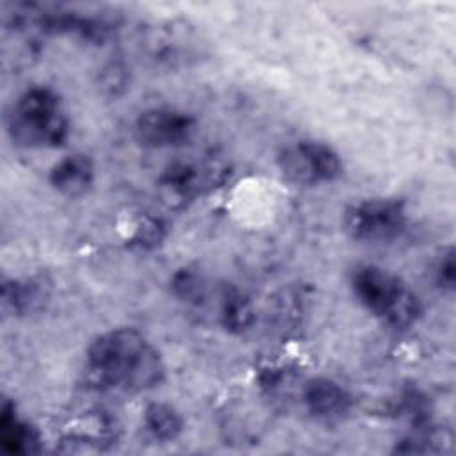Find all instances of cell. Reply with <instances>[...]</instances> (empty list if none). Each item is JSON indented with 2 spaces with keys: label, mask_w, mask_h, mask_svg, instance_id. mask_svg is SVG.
Wrapping results in <instances>:
<instances>
[{
  "label": "cell",
  "mask_w": 456,
  "mask_h": 456,
  "mask_svg": "<svg viewBox=\"0 0 456 456\" xmlns=\"http://www.w3.org/2000/svg\"><path fill=\"white\" fill-rule=\"evenodd\" d=\"M86 374L100 390L144 392L164 381L166 367L157 347L134 328L98 335L86 353Z\"/></svg>",
  "instance_id": "cell-1"
},
{
  "label": "cell",
  "mask_w": 456,
  "mask_h": 456,
  "mask_svg": "<svg viewBox=\"0 0 456 456\" xmlns=\"http://www.w3.org/2000/svg\"><path fill=\"white\" fill-rule=\"evenodd\" d=\"M351 289L367 312L394 330L413 326L422 314L417 294L399 276L379 265H358L351 274Z\"/></svg>",
  "instance_id": "cell-2"
},
{
  "label": "cell",
  "mask_w": 456,
  "mask_h": 456,
  "mask_svg": "<svg viewBox=\"0 0 456 456\" xmlns=\"http://www.w3.org/2000/svg\"><path fill=\"white\" fill-rule=\"evenodd\" d=\"M11 139L25 148H57L69 135V121L55 91L34 86L23 91L7 114Z\"/></svg>",
  "instance_id": "cell-3"
},
{
  "label": "cell",
  "mask_w": 456,
  "mask_h": 456,
  "mask_svg": "<svg viewBox=\"0 0 456 456\" xmlns=\"http://www.w3.org/2000/svg\"><path fill=\"white\" fill-rule=\"evenodd\" d=\"M344 232L358 242H390L406 226L404 205L392 198H367L349 205L342 217Z\"/></svg>",
  "instance_id": "cell-4"
},
{
  "label": "cell",
  "mask_w": 456,
  "mask_h": 456,
  "mask_svg": "<svg viewBox=\"0 0 456 456\" xmlns=\"http://www.w3.org/2000/svg\"><path fill=\"white\" fill-rule=\"evenodd\" d=\"M281 175L297 185H317L342 175L338 153L321 141H297L278 155Z\"/></svg>",
  "instance_id": "cell-5"
},
{
  "label": "cell",
  "mask_w": 456,
  "mask_h": 456,
  "mask_svg": "<svg viewBox=\"0 0 456 456\" xmlns=\"http://www.w3.org/2000/svg\"><path fill=\"white\" fill-rule=\"evenodd\" d=\"M196 130V121L191 114L155 107L139 114L135 119V139L146 148H175L185 144Z\"/></svg>",
  "instance_id": "cell-6"
},
{
  "label": "cell",
  "mask_w": 456,
  "mask_h": 456,
  "mask_svg": "<svg viewBox=\"0 0 456 456\" xmlns=\"http://www.w3.org/2000/svg\"><path fill=\"white\" fill-rule=\"evenodd\" d=\"M216 175L217 171L210 166L175 162L159 176L157 191L164 205L169 208H183L205 189L214 185Z\"/></svg>",
  "instance_id": "cell-7"
},
{
  "label": "cell",
  "mask_w": 456,
  "mask_h": 456,
  "mask_svg": "<svg viewBox=\"0 0 456 456\" xmlns=\"http://www.w3.org/2000/svg\"><path fill=\"white\" fill-rule=\"evenodd\" d=\"M306 410L321 420H335L351 410V394L330 378H314L303 388Z\"/></svg>",
  "instance_id": "cell-8"
},
{
  "label": "cell",
  "mask_w": 456,
  "mask_h": 456,
  "mask_svg": "<svg viewBox=\"0 0 456 456\" xmlns=\"http://www.w3.org/2000/svg\"><path fill=\"white\" fill-rule=\"evenodd\" d=\"M94 182V164L84 153L62 157L50 169V183L66 198L84 196Z\"/></svg>",
  "instance_id": "cell-9"
},
{
  "label": "cell",
  "mask_w": 456,
  "mask_h": 456,
  "mask_svg": "<svg viewBox=\"0 0 456 456\" xmlns=\"http://www.w3.org/2000/svg\"><path fill=\"white\" fill-rule=\"evenodd\" d=\"M0 444L11 454H34L41 451L37 429L21 420L7 401H4L0 410Z\"/></svg>",
  "instance_id": "cell-10"
},
{
  "label": "cell",
  "mask_w": 456,
  "mask_h": 456,
  "mask_svg": "<svg viewBox=\"0 0 456 456\" xmlns=\"http://www.w3.org/2000/svg\"><path fill=\"white\" fill-rule=\"evenodd\" d=\"M46 292L32 280H7L2 285V306L12 315H25L43 306Z\"/></svg>",
  "instance_id": "cell-11"
},
{
  "label": "cell",
  "mask_w": 456,
  "mask_h": 456,
  "mask_svg": "<svg viewBox=\"0 0 456 456\" xmlns=\"http://www.w3.org/2000/svg\"><path fill=\"white\" fill-rule=\"evenodd\" d=\"M221 324L230 333H244L255 322V308L248 296L233 287H224L219 303Z\"/></svg>",
  "instance_id": "cell-12"
},
{
  "label": "cell",
  "mask_w": 456,
  "mask_h": 456,
  "mask_svg": "<svg viewBox=\"0 0 456 456\" xmlns=\"http://www.w3.org/2000/svg\"><path fill=\"white\" fill-rule=\"evenodd\" d=\"M144 426L160 442H173L183 429L180 413L167 403H151L144 410Z\"/></svg>",
  "instance_id": "cell-13"
},
{
  "label": "cell",
  "mask_w": 456,
  "mask_h": 456,
  "mask_svg": "<svg viewBox=\"0 0 456 456\" xmlns=\"http://www.w3.org/2000/svg\"><path fill=\"white\" fill-rule=\"evenodd\" d=\"M166 237V224L160 217L142 214L132 232V244L142 248V249H153L157 248Z\"/></svg>",
  "instance_id": "cell-14"
},
{
  "label": "cell",
  "mask_w": 456,
  "mask_h": 456,
  "mask_svg": "<svg viewBox=\"0 0 456 456\" xmlns=\"http://www.w3.org/2000/svg\"><path fill=\"white\" fill-rule=\"evenodd\" d=\"M171 287L175 296L185 303H201L205 297V285L201 276L189 267L175 273Z\"/></svg>",
  "instance_id": "cell-15"
},
{
  "label": "cell",
  "mask_w": 456,
  "mask_h": 456,
  "mask_svg": "<svg viewBox=\"0 0 456 456\" xmlns=\"http://www.w3.org/2000/svg\"><path fill=\"white\" fill-rule=\"evenodd\" d=\"M456 280V264H454V251L449 248L442 256L438 258L435 265V281L444 290H452Z\"/></svg>",
  "instance_id": "cell-16"
}]
</instances>
